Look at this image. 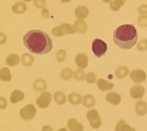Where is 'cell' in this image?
I'll use <instances>...</instances> for the list:
<instances>
[{
    "mask_svg": "<svg viewBox=\"0 0 147 131\" xmlns=\"http://www.w3.org/2000/svg\"><path fill=\"white\" fill-rule=\"evenodd\" d=\"M86 80L88 84H94L96 81V76L95 74L92 73H88L86 75Z\"/></svg>",
    "mask_w": 147,
    "mask_h": 131,
    "instance_id": "obj_34",
    "label": "cell"
},
{
    "mask_svg": "<svg viewBox=\"0 0 147 131\" xmlns=\"http://www.w3.org/2000/svg\"><path fill=\"white\" fill-rule=\"evenodd\" d=\"M7 106L6 99L3 97H0V109H5Z\"/></svg>",
    "mask_w": 147,
    "mask_h": 131,
    "instance_id": "obj_37",
    "label": "cell"
},
{
    "mask_svg": "<svg viewBox=\"0 0 147 131\" xmlns=\"http://www.w3.org/2000/svg\"><path fill=\"white\" fill-rule=\"evenodd\" d=\"M138 11L141 15H147V5H142L138 8Z\"/></svg>",
    "mask_w": 147,
    "mask_h": 131,
    "instance_id": "obj_36",
    "label": "cell"
},
{
    "mask_svg": "<svg viewBox=\"0 0 147 131\" xmlns=\"http://www.w3.org/2000/svg\"><path fill=\"white\" fill-rule=\"evenodd\" d=\"M135 110L136 114L140 116H143L147 113V103L144 101H140L136 103Z\"/></svg>",
    "mask_w": 147,
    "mask_h": 131,
    "instance_id": "obj_14",
    "label": "cell"
},
{
    "mask_svg": "<svg viewBox=\"0 0 147 131\" xmlns=\"http://www.w3.org/2000/svg\"><path fill=\"white\" fill-rule=\"evenodd\" d=\"M27 10V5L22 2L16 3L12 7V11L16 14H23Z\"/></svg>",
    "mask_w": 147,
    "mask_h": 131,
    "instance_id": "obj_23",
    "label": "cell"
},
{
    "mask_svg": "<svg viewBox=\"0 0 147 131\" xmlns=\"http://www.w3.org/2000/svg\"><path fill=\"white\" fill-rule=\"evenodd\" d=\"M127 0H111L110 1V7L113 11H118L120 9Z\"/></svg>",
    "mask_w": 147,
    "mask_h": 131,
    "instance_id": "obj_28",
    "label": "cell"
},
{
    "mask_svg": "<svg viewBox=\"0 0 147 131\" xmlns=\"http://www.w3.org/2000/svg\"><path fill=\"white\" fill-rule=\"evenodd\" d=\"M75 14L78 19L85 20L88 15V8L84 5L79 6L75 9Z\"/></svg>",
    "mask_w": 147,
    "mask_h": 131,
    "instance_id": "obj_13",
    "label": "cell"
},
{
    "mask_svg": "<svg viewBox=\"0 0 147 131\" xmlns=\"http://www.w3.org/2000/svg\"><path fill=\"white\" fill-rule=\"evenodd\" d=\"M75 33L76 30L73 26L69 23H63L58 27L53 28L52 30L53 36L56 37L75 34Z\"/></svg>",
    "mask_w": 147,
    "mask_h": 131,
    "instance_id": "obj_3",
    "label": "cell"
},
{
    "mask_svg": "<svg viewBox=\"0 0 147 131\" xmlns=\"http://www.w3.org/2000/svg\"><path fill=\"white\" fill-rule=\"evenodd\" d=\"M7 38L3 33H0V44H3L6 42Z\"/></svg>",
    "mask_w": 147,
    "mask_h": 131,
    "instance_id": "obj_39",
    "label": "cell"
},
{
    "mask_svg": "<svg viewBox=\"0 0 147 131\" xmlns=\"http://www.w3.org/2000/svg\"><path fill=\"white\" fill-rule=\"evenodd\" d=\"M75 63L81 69H85L88 65V57L84 53H79L75 57Z\"/></svg>",
    "mask_w": 147,
    "mask_h": 131,
    "instance_id": "obj_10",
    "label": "cell"
},
{
    "mask_svg": "<svg viewBox=\"0 0 147 131\" xmlns=\"http://www.w3.org/2000/svg\"><path fill=\"white\" fill-rule=\"evenodd\" d=\"M130 95L134 99H142L145 93V89L141 85H134L129 91Z\"/></svg>",
    "mask_w": 147,
    "mask_h": 131,
    "instance_id": "obj_9",
    "label": "cell"
},
{
    "mask_svg": "<svg viewBox=\"0 0 147 131\" xmlns=\"http://www.w3.org/2000/svg\"><path fill=\"white\" fill-rule=\"evenodd\" d=\"M115 131H136V129H134L131 127L128 124H127L124 120H121L118 123Z\"/></svg>",
    "mask_w": 147,
    "mask_h": 131,
    "instance_id": "obj_25",
    "label": "cell"
},
{
    "mask_svg": "<svg viewBox=\"0 0 147 131\" xmlns=\"http://www.w3.org/2000/svg\"><path fill=\"white\" fill-rule=\"evenodd\" d=\"M74 27L76 31L81 34L85 33L88 30L87 24L83 20H78L76 21L74 23Z\"/></svg>",
    "mask_w": 147,
    "mask_h": 131,
    "instance_id": "obj_16",
    "label": "cell"
},
{
    "mask_svg": "<svg viewBox=\"0 0 147 131\" xmlns=\"http://www.w3.org/2000/svg\"><path fill=\"white\" fill-rule=\"evenodd\" d=\"M54 100L58 105H64L66 102V95L61 91H57L54 95Z\"/></svg>",
    "mask_w": 147,
    "mask_h": 131,
    "instance_id": "obj_24",
    "label": "cell"
},
{
    "mask_svg": "<svg viewBox=\"0 0 147 131\" xmlns=\"http://www.w3.org/2000/svg\"><path fill=\"white\" fill-rule=\"evenodd\" d=\"M42 16L45 18H48L49 17V12L47 8H44L42 11Z\"/></svg>",
    "mask_w": 147,
    "mask_h": 131,
    "instance_id": "obj_38",
    "label": "cell"
},
{
    "mask_svg": "<svg viewBox=\"0 0 147 131\" xmlns=\"http://www.w3.org/2000/svg\"><path fill=\"white\" fill-rule=\"evenodd\" d=\"M71 0H61V1L63 3H68Z\"/></svg>",
    "mask_w": 147,
    "mask_h": 131,
    "instance_id": "obj_40",
    "label": "cell"
},
{
    "mask_svg": "<svg viewBox=\"0 0 147 131\" xmlns=\"http://www.w3.org/2000/svg\"><path fill=\"white\" fill-rule=\"evenodd\" d=\"M130 78L134 82L141 84L146 80L147 75L145 72L142 69H136L131 72Z\"/></svg>",
    "mask_w": 147,
    "mask_h": 131,
    "instance_id": "obj_8",
    "label": "cell"
},
{
    "mask_svg": "<svg viewBox=\"0 0 147 131\" xmlns=\"http://www.w3.org/2000/svg\"><path fill=\"white\" fill-rule=\"evenodd\" d=\"M68 101L73 105H78L82 102V97L79 94L73 93L68 96Z\"/></svg>",
    "mask_w": 147,
    "mask_h": 131,
    "instance_id": "obj_22",
    "label": "cell"
},
{
    "mask_svg": "<svg viewBox=\"0 0 147 131\" xmlns=\"http://www.w3.org/2000/svg\"><path fill=\"white\" fill-rule=\"evenodd\" d=\"M37 112L35 106L32 104H28L20 111V116L24 121H30L33 119Z\"/></svg>",
    "mask_w": 147,
    "mask_h": 131,
    "instance_id": "obj_6",
    "label": "cell"
},
{
    "mask_svg": "<svg viewBox=\"0 0 147 131\" xmlns=\"http://www.w3.org/2000/svg\"><path fill=\"white\" fill-rule=\"evenodd\" d=\"M82 104L87 108H92L95 105V99L91 94L84 95L82 97Z\"/></svg>",
    "mask_w": 147,
    "mask_h": 131,
    "instance_id": "obj_19",
    "label": "cell"
},
{
    "mask_svg": "<svg viewBox=\"0 0 147 131\" xmlns=\"http://www.w3.org/2000/svg\"><path fill=\"white\" fill-rule=\"evenodd\" d=\"M24 99L23 93L18 90H15L11 93L10 97V101L12 103H16L20 101H22Z\"/></svg>",
    "mask_w": 147,
    "mask_h": 131,
    "instance_id": "obj_15",
    "label": "cell"
},
{
    "mask_svg": "<svg viewBox=\"0 0 147 131\" xmlns=\"http://www.w3.org/2000/svg\"><path fill=\"white\" fill-rule=\"evenodd\" d=\"M74 76L75 80L77 81H83L86 79V75L84 71L81 69H77L74 74Z\"/></svg>",
    "mask_w": 147,
    "mask_h": 131,
    "instance_id": "obj_30",
    "label": "cell"
},
{
    "mask_svg": "<svg viewBox=\"0 0 147 131\" xmlns=\"http://www.w3.org/2000/svg\"><path fill=\"white\" fill-rule=\"evenodd\" d=\"M92 50L96 57L100 58L104 55L107 51V45L98 38H95L92 44Z\"/></svg>",
    "mask_w": 147,
    "mask_h": 131,
    "instance_id": "obj_4",
    "label": "cell"
},
{
    "mask_svg": "<svg viewBox=\"0 0 147 131\" xmlns=\"http://www.w3.org/2000/svg\"><path fill=\"white\" fill-rule=\"evenodd\" d=\"M97 86L102 91L111 90L114 87V85L112 82H110L103 79H99L97 80Z\"/></svg>",
    "mask_w": 147,
    "mask_h": 131,
    "instance_id": "obj_12",
    "label": "cell"
},
{
    "mask_svg": "<svg viewBox=\"0 0 147 131\" xmlns=\"http://www.w3.org/2000/svg\"><path fill=\"white\" fill-rule=\"evenodd\" d=\"M73 71L69 68H64L60 73V77L63 80L68 81L71 80L73 77Z\"/></svg>",
    "mask_w": 147,
    "mask_h": 131,
    "instance_id": "obj_27",
    "label": "cell"
},
{
    "mask_svg": "<svg viewBox=\"0 0 147 131\" xmlns=\"http://www.w3.org/2000/svg\"><path fill=\"white\" fill-rule=\"evenodd\" d=\"M67 127L71 131H82L84 130V126L75 119H70L67 122Z\"/></svg>",
    "mask_w": 147,
    "mask_h": 131,
    "instance_id": "obj_17",
    "label": "cell"
},
{
    "mask_svg": "<svg viewBox=\"0 0 147 131\" xmlns=\"http://www.w3.org/2000/svg\"><path fill=\"white\" fill-rule=\"evenodd\" d=\"M34 5L38 8H43L45 6V0H34Z\"/></svg>",
    "mask_w": 147,
    "mask_h": 131,
    "instance_id": "obj_35",
    "label": "cell"
},
{
    "mask_svg": "<svg viewBox=\"0 0 147 131\" xmlns=\"http://www.w3.org/2000/svg\"><path fill=\"white\" fill-rule=\"evenodd\" d=\"M138 23L140 27H147V15H141L138 19Z\"/></svg>",
    "mask_w": 147,
    "mask_h": 131,
    "instance_id": "obj_33",
    "label": "cell"
},
{
    "mask_svg": "<svg viewBox=\"0 0 147 131\" xmlns=\"http://www.w3.org/2000/svg\"><path fill=\"white\" fill-rule=\"evenodd\" d=\"M0 79L4 82H9L12 80L9 69L7 67H4L0 69Z\"/></svg>",
    "mask_w": 147,
    "mask_h": 131,
    "instance_id": "obj_21",
    "label": "cell"
},
{
    "mask_svg": "<svg viewBox=\"0 0 147 131\" xmlns=\"http://www.w3.org/2000/svg\"><path fill=\"white\" fill-rule=\"evenodd\" d=\"M52 99V95L50 93L46 91L41 93L36 100V103L39 108L45 109L48 107Z\"/></svg>",
    "mask_w": 147,
    "mask_h": 131,
    "instance_id": "obj_7",
    "label": "cell"
},
{
    "mask_svg": "<svg viewBox=\"0 0 147 131\" xmlns=\"http://www.w3.org/2000/svg\"><path fill=\"white\" fill-rule=\"evenodd\" d=\"M33 87L38 91H43L47 88V83L43 79H37L33 83Z\"/></svg>",
    "mask_w": 147,
    "mask_h": 131,
    "instance_id": "obj_29",
    "label": "cell"
},
{
    "mask_svg": "<svg viewBox=\"0 0 147 131\" xmlns=\"http://www.w3.org/2000/svg\"><path fill=\"white\" fill-rule=\"evenodd\" d=\"M138 34L132 24H124L117 27L113 32V41L122 49H130L136 44Z\"/></svg>",
    "mask_w": 147,
    "mask_h": 131,
    "instance_id": "obj_2",
    "label": "cell"
},
{
    "mask_svg": "<svg viewBox=\"0 0 147 131\" xmlns=\"http://www.w3.org/2000/svg\"><path fill=\"white\" fill-rule=\"evenodd\" d=\"M137 49L140 51H145L147 50V39H142L137 44Z\"/></svg>",
    "mask_w": 147,
    "mask_h": 131,
    "instance_id": "obj_32",
    "label": "cell"
},
{
    "mask_svg": "<svg viewBox=\"0 0 147 131\" xmlns=\"http://www.w3.org/2000/svg\"><path fill=\"white\" fill-rule=\"evenodd\" d=\"M24 2H30V1H32V0H23Z\"/></svg>",
    "mask_w": 147,
    "mask_h": 131,
    "instance_id": "obj_42",
    "label": "cell"
},
{
    "mask_svg": "<svg viewBox=\"0 0 147 131\" xmlns=\"http://www.w3.org/2000/svg\"><path fill=\"white\" fill-rule=\"evenodd\" d=\"M23 42L27 49L35 54H48L53 49L52 39L39 30L29 31L23 37Z\"/></svg>",
    "mask_w": 147,
    "mask_h": 131,
    "instance_id": "obj_1",
    "label": "cell"
},
{
    "mask_svg": "<svg viewBox=\"0 0 147 131\" xmlns=\"http://www.w3.org/2000/svg\"><path fill=\"white\" fill-rule=\"evenodd\" d=\"M90 126L94 129L98 128L101 125V118L96 109L88 111L86 113Z\"/></svg>",
    "mask_w": 147,
    "mask_h": 131,
    "instance_id": "obj_5",
    "label": "cell"
},
{
    "mask_svg": "<svg viewBox=\"0 0 147 131\" xmlns=\"http://www.w3.org/2000/svg\"><path fill=\"white\" fill-rule=\"evenodd\" d=\"M129 74V69L125 66H119L115 72V75L118 79H125Z\"/></svg>",
    "mask_w": 147,
    "mask_h": 131,
    "instance_id": "obj_20",
    "label": "cell"
},
{
    "mask_svg": "<svg viewBox=\"0 0 147 131\" xmlns=\"http://www.w3.org/2000/svg\"><path fill=\"white\" fill-rule=\"evenodd\" d=\"M34 62L33 57L28 53H24L22 55L21 63L24 66H30Z\"/></svg>",
    "mask_w": 147,
    "mask_h": 131,
    "instance_id": "obj_26",
    "label": "cell"
},
{
    "mask_svg": "<svg viewBox=\"0 0 147 131\" xmlns=\"http://www.w3.org/2000/svg\"><path fill=\"white\" fill-rule=\"evenodd\" d=\"M105 3H109L111 0H102Z\"/></svg>",
    "mask_w": 147,
    "mask_h": 131,
    "instance_id": "obj_41",
    "label": "cell"
},
{
    "mask_svg": "<svg viewBox=\"0 0 147 131\" xmlns=\"http://www.w3.org/2000/svg\"><path fill=\"white\" fill-rule=\"evenodd\" d=\"M66 53L65 51L63 49H59L56 53V59L58 62L62 63L64 61L65 58H66Z\"/></svg>",
    "mask_w": 147,
    "mask_h": 131,
    "instance_id": "obj_31",
    "label": "cell"
},
{
    "mask_svg": "<svg viewBox=\"0 0 147 131\" xmlns=\"http://www.w3.org/2000/svg\"><path fill=\"white\" fill-rule=\"evenodd\" d=\"M20 62V57L15 54H11L8 55L5 60V63L9 66H16L18 65Z\"/></svg>",
    "mask_w": 147,
    "mask_h": 131,
    "instance_id": "obj_18",
    "label": "cell"
},
{
    "mask_svg": "<svg viewBox=\"0 0 147 131\" xmlns=\"http://www.w3.org/2000/svg\"><path fill=\"white\" fill-rule=\"evenodd\" d=\"M106 100L113 105H118L121 102V96L116 93H109L105 96Z\"/></svg>",
    "mask_w": 147,
    "mask_h": 131,
    "instance_id": "obj_11",
    "label": "cell"
}]
</instances>
